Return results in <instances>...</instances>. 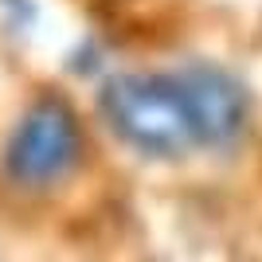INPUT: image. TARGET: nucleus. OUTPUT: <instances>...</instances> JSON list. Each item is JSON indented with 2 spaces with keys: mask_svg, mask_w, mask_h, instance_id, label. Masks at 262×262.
Returning <instances> with one entry per match:
<instances>
[{
  "mask_svg": "<svg viewBox=\"0 0 262 262\" xmlns=\"http://www.w3.org/2000/svg\"><path fill=\"white\" fill-rule=\"evenodd\" d=\"M188 98V118L200 149H227L243 137L251 121V94L239 75H231L219 63H188L176 71Z\"/></svg>",
  "mask_w": 262,
  "mask_h": 262,
  "instance_id": "nucleus-3",
  "label": "nucleus"
},
{
  "mask_svg": "<svg viewBox=\"0 0 262 262\" xmlns=\"http://www.w3.org/2000/svg\"><path fill=\"white\" fill-rule=\"evenodd\" d=\"M82 149L86 137L75 106L59 94H39L4 145V172L20 188H51L78 168Z\"/></svg>",
  "mask_w": 262,
  "mask_h": 262,
  "instance_id": "nucleus-2",
  "label": "nucleus"
},
{
  "mask_svg": "<svg viewBox=\"0 0 262 262\" xmlns=\"http://www.w3.org/2000/svg\"><path fill=\"white\" fill-rule=\"evenodd\" d=\"M98 110L110 133L141 157L176 161L200 149L188 118L184 86L176 75H149V71L114 75L98 94Z\"/></svg>",
  "mask_w": 262,
  "mask_h": 262,
  "instance_id": "nucleus-1",
  "label": "nucleus"
}]
</instances>
